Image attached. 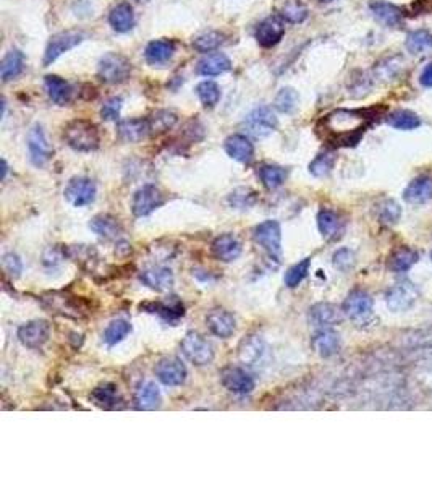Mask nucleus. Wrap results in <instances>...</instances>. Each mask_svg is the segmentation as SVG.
<instances>
[{
    "mask_svg": "<svg viewBox=\"0 0 432 486\" xmlns=\"http://www.w3.org/2000/svg\"><path fill=\"white\" fill-rule=\"evenodd\" d=\"M63 138L75 151L89 153L99 148L100 135L96 125L89 120H73L63 130Z\"/></svg>",
    "mask_w": 432,
    "mask_h": 486,
    "instance_id": "2",
    "label": "nucleus"
},
{
    "mask_svg": "<svg viewBox=\"0 0 432 486\" xmlns=\"http://www.w3.org/2000/svg\"><path fill=\"white\" fill-rule=\"evenodd\" d=\"M258 174H259L261 182H263V185L268 190H275L282 187L288 175L287 170H285L284 167H280V165H274V164L263 165Z\"/></svg>",
    "mask_w": 432,
    "mask_h": 486,
    "instance_id": "36",
    "label": "nucleus"
},
{
    "mask_svg": "<svg viewBox=\"0 0 432 486\" xmlns=\"http://www.w3.org/2000/svg\"><path fill=\"white\" fill-rule=\"evenodd\" d=\"M256 202H258V193L248 187H240L229 195L230 206L235 209H241V211L253 208Z\"/></svg>",
    "mask_w": 432,
    "mask_h": 486,
    "instance_id": "42",
    "label": "nucleus"
},
{
    "mask_svg": "<svg viewBox=\"0 0 432 486\" xmlns=\"http://www.w3.org/2000/svg\"><path fill=\"white\" fill-rule=\"evenodd\" d=\"M43 302L49 310H52L57 314H62V317L82 318L84 314V305L82 300H78L77 297H70L67 294H49L43 298Z\"/></svg>",
    "mask_w": 432,
    "mask_h": 486,
    "instance_id": "12",
    "label": "nucleus"
},
{
    "mask_svg": "<svg viewBox=\"0 0 432 486\" xmlns=\"http://www.w3.org/2000/svg\"><path fill=\"white\" fill-rule=\"evenodd\" d=\"M28 151L31 162L38 167L46 164L50 158H52L54 149L50 146L46 133H44L43 127L39 123L33 125V128L28 133Z\"/></svg>",
    "mask_w": 432,
    "mask_h": 486,
    "instance_id": "13",
    "label": "nucleus"
},
{
    "mask_svg": "<svg viewBox=\"0 0 432 486\" xmlns=\"http://www.w3.org/2000/svg\"><path fill=\"white\" fill-rule=\"evenodd\" d=\"M130 333H132V324L125 321V319H114V321L105 328L102 337L104 342L107 344L109 347H114V345L122 342Z\"/></svg>",
    "mask_w": 432,
    "mask_h": 486,
    "instance_id": "40",
    "label": "nucleus"
},
{
    "mask_svg": "<svg viewBox=\"0 0 432 486\" xmlns=\"http://www.w3.org/2000/svg\"><path fill=\"white\" fill-rule=\"evenodd\" d=\"M318 227L324 238H335L340 230V219L337 213L330 211V209H323L318 214Z\"/></svg>",
    "mask_w": 432,
    "mask_h": 486,
    "instance_id": "41",
    "label": "nucleus"
},
{
    "mask_svg": "<svg viewBox=\"0 0 432 486\" xmlns=\"http://www.w3.org/2000/svg\"><path fill=\"white\" fill-rule=\"evenodd\" d=\"M406 51L413 55L424 54L426 51H431L432 49V34L426 29H418V31L410 33L406 36Z\"/></svg>",
    "mask_w": 432,
    "mask_h": 486,
    "instance_id": "39",
    "label": "nucleus"
},
{
    "mask_svg": "<svg viewBox=\"0 0 432 486\" xmlns=\"http://www.w3.org/2000/svg\"><path fill=\"white\" fill-rule=\"evenodd\" d=\"M389 123L396 130H415L421 125V120L411 110H395L390 114Z\"/></svg>",
    "mask_w": 432,
    "mask_h": 486,
    "instance_id": "44",
    "label": "nucleus"
},
{
    "mask_svg": "<svg viewBox=\"0 0 432 486\" xmlns=\"http://www.w3.org/2000/svg\"><path fill=\"white\" fill-rule=\"evenodd\" d=\"M89 229L105 240L118 238L120 234L123 232L122 224L118 222V219L110 216V214H98V216H94L91 222H89Z\"/></svg>",
    "mask_w": 432,
    "mask_h": 486,
    "instance_id": "27",
    "label": "nucleus"
},
{
    "mask_svg": "<svg viewBox=\"0 0 432 486\" xmlns=\"http://www.w3.org/2000/svg\"><path fill=\"white\" fill-rule=\"evenodd\" d=\"M139 308L146 313L157 314V317H160L169 323H177L180 318L185 317V307L177 297L170 298V302L169 300L167 302H146V303H141V307Z\"/></svg>",
    "mask_w": 432,
    "mask_h": 486,
    "instance_id": "18",
    "label": "nucleus"
},
{
    "mask_svg": "<svg viewBox=\"0 0 432 486\" xmlns=\"http://www.w3.org/2000/svg\"><path fill=\"white\" fill-rule=\"evenodd\" d=\"M264 350H265L264 340L261 339L259 335H249V337L245 339L240 345V352H238L240 360L248 365H254L259 362L261 357H263Z\"/></svg>",
    "mask_w": 432,
    "mask_h": 486,
    "instance_id": "34",
    "label": "nucleus"
},
{
    "mask_svg": "<svg viewBox=\"0 0 432 486\" xmlns=\"http://www.w3.org/2000/svg\"><path fill=\"white\" fill-rule=\"evenodd\" d=\"M230 67H232V62H230L227 55L215 52L201 59L196 70H198V73L203 75V77H217V75L229 72Z\"/></svg>",
    "mask_w": 432,
    "mask_h": 486,
    "instance_id": "29",
    "label": "nucleus"
},
{
    "mask_svg": "<svg viewBox=\"0 0 432 486\" xmlns=\"http://www.w3.org/2000/svg\"><path fill=\"white\" fill-rule=\"evenodd\" d=\"M196 94L206 107H214L220 101V88L214 82H203L196 88Z\"/></svg>",
    "mask_w": 432,
    "mask_h": 486,
    "instance_id": "48",
    "label": "nucleus"
},
{
    "mask_svg": "<svg viewBox=\"0 0 432 486\" xmlns=\"http://www.w3.org/2000/svg\"><path fill=\"white\" fill-rule=\"evenodd\" d=\"M403 198L410 204H423L432 198V179L418 177L408 183L405 188Z\"/></svg>",
    "mask_w": 432,
    "mask_h": 486,
    "instance_id": "28",
    "label": "nucleus"
},
{
    "mask_svg": "<svg viewBox=\"0 0 432 486\" xmlns=\"http://www.w3.org/2000/svg\"><path fill=\"white\" fill-rule=\"evenodd\" d=\"M44 84H46V91L49 98L52 99L55 104L65 106V104L70 102V99H72V86H70L65 79L55 77V75H47L46 79H44Z\"/></svg>",
    "mask_w": 432,
    "mask_h": 486,
    "instance_id": "32",
    "label": "nucleus"
},
{
    "mask_svg": "<svg viewBox=\"0 0 432 486\" xmlns=\"http://www.w3.org/2000/svg\"><path fill=\"white\" fill-rule=\"evenodd\" d=\"M177 120H178L177 114L170 112V110H159V112H155L153 117L148 120L149 133L153 135L165 133L167 130H170L175 123H177Z\"/></svg>",
    "mask_w": 432,
    "mask_h": 486,
    "instance_id": "43",
    "label": "nucleus"
},
{
    "mask_svg": "<svg viewBox=\"0 0 432 486\" xmlns=\"http://www.w3.org/2000/svg\"><path fill=\"white\" fill-rule=\"evenodd\" d=\"M369 8L371 12H373L374 18L378 20L379 23L385 24V26H396V24H400L401 20H403L401 8L390 2H385V0H373V2L369 3Z\"/></svg>",
    "mask_w": 432,
    "mask_h": 486,
    "instance_id": "25",
    "label": "nucleus"
},
{
    "mask_svg": "<svg viewBox=\"0 0 432 486\" xmlns=\"http://www.w3.org/2000/svg\"><path fill=\"white\" fill-rule=\"evenodd\" d=\"M309 268H311V258H304L303 261L293 264V266L288 268L287 273H285V278H284L285 285H287L288 289L298 287V285L306 279V275H308Z\"/></svg>",
    "mask_w": 432,
    "mask_h": 486,
    "instance_id": "45",
    "label": "nucleus"
},
{
    "mask_svg": "<svg viewBox=\"0 0 432 486\" xmlns=\"http://www.w3.org/2000/svg\"><path fill=\"white\" fill-rule=\"evenodd\" d=\"M373 307L374 302L368 292H364V290H353V292L345 298L341 312H344L346 318H350L351 321L363 324L373 317Z\"/></svg>",
    "mask_w": 432,
    "mask_h": 486,
    "instance_id": "6",
    "label": "nucleus"
},
{
    "mask_svg": "<svg viewBox=\"0 0 432 486\" xmlns=\"http://www.w3.org/2000/svg\"><path fill=\"white\" fill-rule=\"evenodd\" d=\"M253 238L272 261L280 263V259H282V227L277 220L269 219L256 225Z\"/></svg>",
    "mask_w": 432,
    "mask_h": 486,
    "instance_id": "3",
    "label": "nucleus"
},
{
    "mask_svg": "<svg viewBox=\"0 0 432 486\" xmlns=\"http://www.w3.org/2000/svg\"><path fill=\"white\" fill-rule=\"evenodd\" d=\"M162 402V395L155 383L153 381H146L138 386L137 393H134V405L138 410H154L157 409Z\"/></svg>",
    "mask_w": 432,
    "mask_h": 486,
    "instance_id": "26",
    "label": "nucleus"
},
{
    "mask_svg": "<svg viewBox=\"0 0 432 486\" xmlns=\"http://www.w3.org/2000/svg\"><path fill=\"white\" fill-rule=\"evenodd\" d=\"M210 250H213L214 257L220 261L230 263L235 261L241 255V243L235 235L224 234L214 240Z\"/></svg>",
    "mask_w": 432,
    "mask_h": 486,
    "instance_id": "22",
    "label": "nucleus"
},
{
    "mask_svg": "<svg viewBox=\"0 0 432 486\" xmlns=\"http://www.w3.org/2000/svg\"><path fill=\"white\" fill-rule=\"evenodd\" d=\"M109 23L117 33H128L134 26L133 7L127 2H122L110 10Z\"/></svg>",
    "mask_w": 432,
    "mask_h": 486,
    "instance_id": "30",
    "label": "nucleus"
},
{
    "mask_svg": "<svg viewBox=\"0 0 432 486\" xmlns=\"http://www.w3.org/2000/svg\"><path fill=\"white\" fill-rule=\"evenodd\" d=\"M120 109H122V98H110L100 109V115L104 120H117L120 117Z\"/></svg>",
    "mask_w": 432,
    "mask_h": 486,
    "instance_id": "55",
    "label": "nucleus"
},
{
    "mask_svg": "<svg viewBox=\"0 0 432 486\" xmlns=\"http://www.w3.org/2000/svg\"><path fill=\"white\" fill-rule=\"evenodd\" d=\"M2 268L10 278L17 279L23 273V263L20 259L18 255L15 253H5L2 257Z\"/></svg>",
    "mask_w": 432,
    "mask_h": 486,
    "instance_id": "53",
    "label": "nucleus"
},
{
    "mask_svg": "<svg viewBox=\"0 0 432 486\" xmlns=\"http://www.w3.org/2000/svg\"><path fill=\"white\" fill-rule=\"evenodd\" d=\"M419 83L423 84L424 88H432V62H429L428 65H426L423 72H421Z\"/></svg>",
    "mask_w": 432,
    "mask_h": 486,
    "instance_id": "56",
    "label": "nucleus"
},
{
    "mask_svg": "<svg viewBox=\"0 0 432 486\" xmlns=\"http://www.w3.org/2000/svg\"><path fill=\"white\" fill-rule=\"evenodd\" d=\"M154 373L160 383L165 386H182L187 379V367L182 363V360L177 357H165L159 360L154 367Z\"/></svg>",
    "mask_w": 432,
    "mask_h": 486,
    "instance_id": "10",
    "label": "nucleus"
},
{
    "mask_svg": "<svg viewBox=\"0 0 432 486\" xmlns=\"http://www.w3.org/2000/svg\"><path fill=\"white\" fill-rule=\"evenodd\" d=\"M18 340L28 349H39L50 337V324L44 319H34L18 329Z\"/></svg>",
    "mask_w": 432,
    "mask_h": 486,
    "instance_id": "15",
    "label": "nucleus"
},
{
    "mask_svg": "<svg viewBox=\"0 0 432 486\" xmlns=\"http://www.w3.org/2000/svg\"><path fill=\"white\" fill-rule=\"evenodd\" d=\"M334 164H335V154L323 153L309 164V172L313 174L314 177H325V175L334 169Z\"/></svg>",
    "mask_w": 432,
    "mask_h": 486,
    "instance_id": "50",
    "label": "nucleus"
},
{
    "mask_svg": "<svg viewBox=\"0 0 432 486\" xmlns=\"http://www.w3.org/2000/svg\"><path fill=\"white\" fill-rule=\"evenodd\" d=\"M24 68V55L17 51H10L5 55L2 63H0V77H2V82L7 83L10 79L17 78L20 73L23 72Z\"/></svg>",
    "mask_w": 432,
    "mask_h": 486,
    "instance_id": "35",
    "label": "nucleus"
},
{
    "mask_svg": "<svg viewBox=\"0 0 432 486\" xmlns=\"http://www.w3.org/2000/svg\"><path fill=\"white\" fill-rule=\"evenodd\" d=\"M274 104L280 112L290 114L291 110L296 107V104H298V94H296L293 88H284L280 89L277 96H275Z\"/></svg>",
    "mask_w": 432,
    "mask_h": 486,
    "instance_id": "51",
    "label": "nucleus"
},
{
    "mask_svg": "<svg viewBox=\"0 0 432 486\" xmlns=\"http://www.w3.org/2000/svg\"><path fill=\"white\" fill-rule=\"evenodd\" d=\"M282 18L288 23H303L308 18V8L300 0H287L282 7Z\"/></svg>",
    "mask_w": 432,
    "mask_h": 486,
    "instance_id": "46",
    "label": "nucleus"
},
{
    "mask_svg": "<svg viewBox=\"0 0 432 486\" xmlns=\"http://www.w3.org/2000/svg\"><path fill=\"white\" fill-rule=\"evenodd\" d=\"M225 153L229 154L230 158L235 159L241 164H249L253 161L254 156V148L253 143L249 142L248 138L243 137V135H232L225 139Z\"/></svg>",
    "mask_w": 432,
    "mask_h": 486,
    "instance_id": "23",
    "label": "nucleus"
},
{
    "mask_svg": "<svg viewBox=\"0 0 432 486\" xmlns=\"http://www.w3.org/2000/svg\"><path fill=\"white\" fill-rule=\"evenodd\" d=\"M416 298H418V290L410 282L396 284L395 287H392L385 295L387 307H389L392 312H406V310L413 307Z\"/></svg>",
    "mask_w": 432,
    "mask_h": 486,
    "instance_id": "16",
    "label": "nucleus"
},
{
    "mask_svg": "<svg viewBox=\"0 0 432 486\" xmlns=\"http://www.w3.org/2000/svg\"><path fill=\"white\" fill-rule=\"evenodd\" d=\"M7 172H8V165L5 161H2V179L5 180V177H7Z\"/></svg>",
    "mask_w": 432,
    "mask_h": 486,
    "instance_id": "57",
    "label": "nucleus"
},
{
    "mask_svg": "<svg viewBox=\"0 0 432 486\" xmlns=\"http://www.w3.org/2000/svg\"><path fill=\"white\" fill-rule=\"evenodd\" d=\"M311 347L321 357H332L340 350V337L332 329H319L311 339Z\"/></svg>",
    "mask_w": 432,
    "mask_h": 486,
    "instance_id": "24",
    "label": "nucleus"
},
{
    "mask_svg": "<svg viewBox=\"0 0 432 486\" xmlns=\"http://www.w3.org/2000/svg\"><path fill=\"white\" fill-rule=\"evenodd\" d=\"M401 216V209L399 204L392 199H387V202L379 204V219L383 220L384 224H394Z\"/></svg>",
    "mask_w": 432,
    "mask_h": 486,
    "instance_id": "52",
    "label": "nucleus"
},
{
    "mask_svg": "<svg viewBox=\"0 0 432 486\" xmlns=\"http://www.w3.org/2000/svg\"><path fill=\"white\" fill-rule=\"evenodd\" d=\"M96 183L88 177H73L65 188V198L75 208L89 206L96 199Z\"/></svg>",
    "mask_w": 432,
    "mask_h": 486,
    "instance_id": "8",
    "label": "nucleus"
},
{
    "mask_svg": "<svg viewBox=\"0 0 432 486\" xmlns=\"http://www.w3.org/2000/svg\"><path fill=\"white\" fill-rule=\"evenodd\" d=\"M83 33L78 31H63L55 34V36L50 38L46 52H44V65L47 67V65L55 62L60 55H63L65 52H68L70 49L78 46V44L83 41Z\"/></svg>",
    "mask_w": 432,
    "mask_h": 486,
    "instance_id": "14",
    "label": "nucleus"
},
{
    "mask_svg": "<svg viewBox=\"0 0 432 486\" xmlns=\"http://www.w3.org/2000/svg\"><path fill=\"white\" fill-rule=\"evenodd\" d=\"M99 78L102 79L104 83L109 84H118L127 82L130 78V73H132V63L127 57L120 54L110 52L107 55H104L99 62Z\"/></svg>",
    "mask_w": 432,
    "mask_h": 486,
    "instance_id": "5",
    "label": "nucleus"
},
{
    "mask_svg": "<svg viewBox=\"0 0 432 486\" xmlns=\"http://www.w3.org/2000/svg\"><path fill=\"white\" fill-rule=\"evenodd\" d=\"M340 310L332 303H316L309 308L308 321L313 328L327 329L340 323Z\"/></svg>",
    "mask_w": 432,
    "mask_h": 486,
    "instance_id": "19",
    "label": "nucleus"
},
{
    "mask_svg": "<svg viewBox=\"0 0 432 486\" xmlns=\"http://www.w3.org/2000/svg\"><path fill=\"white\" fill-rule=\"evenodd\" d=\"M277 117L272 112V109L261 106L256 107L253 112H249L245 119V127L248 133L254 138H265L277 128Z\"/></svg>",
    "mask_w": 432,
    "mask_h": 486,
    "instance_id": "7",
    "label": "nucleus"
},
{
    "mask_svg": "<svg viewBox=\"0 0 432 486\" xmlns=\"http://www.w3.org/2000/svg\"><path fill=\"white\" fill-rule=\"evenodd\" d=\"M173 52H175V44L172 41L159 39V41H153L148 44L144 55H146V60H148L151 65H162L167 62V60L172 59Z\"/></svg>",
    "mask_w": 432,
    "mask_h": 486,
    "instance_id": "33",
    "label": "nucleus"
},
{
    "mask_svg": "<svg viewBox=\"0 0 432 486\" xmlns=\"http://www.w3.org/2000/svg\"><path fill=\"white\" fill-rule=\"evenodd\" d=\"M368 117L356 110L339 109L330 112L324 120V130L335 143L350 146L361 138L364 132Z\"/></svg>",
    "mask_w": 432,
    "mask_h": 486,
    "instance_id": "1",
    "label": "nucleus"
},
{
    "mask_svg": "<svg viewBox=\"0 0 432 486\" xmlns=\"http://www.w3.org/2000/svg\"><path fill=\"white\" fill-rule=\"evenodd\" d=\"M403 70V62H401L400 57H389L383 60V62L378 63L374 73L376 77H379L380 79H394L395 77H399Z\"/></svg>",
    "mask_w": 432,
    "mask_h": 486,
    "instance_id": "47",
    "label": "nucleus"
},
{
    "mask_svg": "<svg viewBox=\"0 0 432 486\" xmlns=\"http://www.w3.org/2000/svg\"><path fill=\"white\" fill-rule=\"evenodd\" d=\"M220 383L227 390L238 395H246L253 393L254 379L246 370L240 367H225L220 372Z\"/></svg>",
    "mask_w": 432,
    "mask_h": 486,
    "instance_id": "11",
    "label": "nucleus"
},
{
    "mask_svg": "<svg viewBox=\"0 0 432 486\" xmlns=\"http://www.w3.org/2000/svg\"><path fill=\"white\" fill-rule=\"evenodd\" d=\"M139 2H143V0H139Z\"/></svg>",
    "mask_w": 432,
    "mask_h": 486,
    "instance_id": "59",
    "label": "nucleus"
},
{
    "mask_svg": "<svg viewBox=\"0 0 432 486\" xmlns=\"http://www.w3.org/2000/svg\"><path fill=\"white\" fill-rule=\"evenodd\" d=\"M285 34L284 22L277 17H269L265 18L263 23L258 26L256 31V39L263 47H272L275 44L280 43V39Z\"/></svg>",
    "mask_w": 432,
    "mask_h": 486,
    "instance_id": "21",
    "label": "nucleus"
},
{
    "mask_svg": "<svg viewBox=\"0 0 432 486\" xmlns=\"http://www.w3.org/2000/svg\"><path fill=\"white\" fill-rule=\"evenodd\" d=\"M206 324L210 333L217 335L220 339H229L232 337L235 329H237V321L235 317L227 310L224 308H215L206 317Z\"/></svg>",
    "mask_w": 432,
    "mask_h": 486,
    "instance_id": "17",
    "label": "nucleus"
},
{
    "mask_svg": "<svg viewBox=\"0 0 432 486\" xmlns=\"http://www.w3.org/2000/svg\"><path fill=\"white\" fill-rule=\"evenodd\" d=\"M118 137L127 143H138L149 135V122L143 119H130L118 123Z\"/></svg>",
    "mask_w": 432,
    "mask_h": 486,
    "instance_id": "31",
    "label": "nucleus"
},
{
    "mask_svg": "<svg viewBox=\"0 0 432 486\" xmlns=\"http://www.w3.org/2000/svg\"><path fill=\"white\" fill-rule=\"evenodd\" d=\"M334 266L341 273H348L355 266V253L350 248H340L334 253Z\"/></svg>",
    "mask_w": 432,
    "mask_h": 486,
    "instance_id": "54",
    "label": "nucleus"
},
{
    "mask_svg": "<svg viewBox=\"0 0 432 486\" xmlns=\"http://www.w3.org/2000/svg\"><path fill=\"white\" fill-rule=\"evenodd\" d=\"M89 399L93 400V404H96L100 409H114L117 405V386L115 384H102L96 388L89 395Z\"/></svg>",
    "mask_w": 432,
    "mask_h": 486,
    "instance_id": "38",
    "label": "nucleus"
},
{
    "mask_svg": "<svg viewBox=\"0 0 432 486\" xmlns=\"http://www.w3.org/2000/svg\"><path fill=\"white\" fill-rule=\"evenodd\" d=\"M164 203V195L155 185H144V187L137 190V193L133 195L132 211L137 218H144L162 206Z\"/></svg>",
    "mask_w": 432,
    "mask_h": 486,
    "instance_id": "9",
    "label": "nucleus"
},
{
    "mask_svg": "<svg viewBox=\"0 0 432 486\" xmlns=\"http://www.w3.org/2000/svg\"><path fill=\"white\" fill-rule=\"evenodd\" d=\"M222 41H224L222 34L217 31H208V33L199 34V36L194 39L193 47L199 52H210V51H215V49L222 44Z\"/></svg>",
    "mask_w": 432,
    "mask_h": 486,
    "instance_id": "49",
    "label": "nucleus"
},
{
    "mask_svg": "<svg viewBox=\"0 0 432 486\" xmlns=\"http://www.w3.org/2000/svg\"><path fill=\"white\" fill-rule=\"evenodd\" d=\"M418 259H419L418 252H415L413 248L401 247L392 255L390 268L394 269L395 273H406V271H410L416 263H418Z\"/></svg>",
    "mask_w": 432,
    "mask_h": 486,
    "instance_id": "37",
    "label": "nucleus"
},
{
    "mask_svg": "<svg viewBox=\"0 0 432 486\" xmlns=\"http://www.w3.org/2000/svg\"><path fill=\"white\" fill-rule=\"evenodd\" d=\"M431 258H432V253H431Z\"/></svg>",
    "mask_w": 432,
    "mask_h": 486,
    "instance_id": "60",
    "label": "nucleus"
},
{
    "mask_svg": "<svg viewBox=\"0 0 432 486\" xmlns=\"http://www.w3.org/2000/svg\"><path fill=\"white\" fill-rule=\"evenodd\" d=\"M182 354L196 367H204L214 360V347L203 334L190 331L180 344Z\"/></svg>",
    "mask_w": 432,
    "mask_h": 486,
    "instance_id": "4",
    "label": "nucleus"
},
{
    "mask_svg": "<svg viewBox=\"0 0 432 486\" xmlns=\"http://www.w3.org/2000/svg\"><path fill=\"white\" fill-rule=\"evenodd\" d=\"M319 2H324V3H330V2H335V0H319Z\"/></svg>",
    "mask_w": 432,
    "mask_h": 486,
    "instance_id": "58",
    "label": "nucleus"
},
{
    "mask_svg": "<svg viewBox=\"0 0 432 486\" xmlns=\"http://www.w3.org/2000/svg\"><path fill=\"white\" fill-rule=\"evenodd\" d=\"M141 282L155 292H167L173 287L175 278L172 269L164 268V266H155L146 269L144 273L139 275Z\"/></svg>",
    "mask_w": 432,
    "mask_h": 486,
    "instance_id": "20",
    "label": "nucleus"
}]
</instances>
